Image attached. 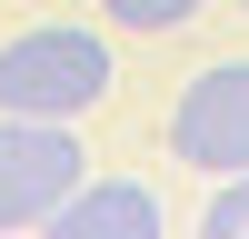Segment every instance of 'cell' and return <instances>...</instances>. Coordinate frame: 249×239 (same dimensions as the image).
<instances>
[{
    "label": "cell",
    "instance_id": "5",
    "mask_svg": "<svg viewBox=\"0 0 249 239\" xmlns=\"http://www.w3.org/2000/svg\"><path fill=\"white\" fill-rule=\"evenodd\" d=\"M199 239H249V170L210 179V199H199Z\"/></svg>",
    "mask_w": 249,
    "mask_h": 239
},
{
    "label": "cell",
    "instance_id": "2",
    "mask_svg": "<svg viewBox=\"0 0 249 239\" xmlns=\"http://www.w3.org/2000/svg\"><path fill=\"white\" fill-rule=\"evenodd\" d=\"M80 179H90V150H80L70 120L0 110V229H50L80 199Z\"/></svg>",
    "mask_w": 249,
    "mask_h": 239
},
{
    "label": "cell",
    "instance_id": "1",
    "mask_svg": "<svg viewBox=\"0 0 249 239\" xmlns=\"http://www.w3.org/2000/svg\"><path fill=\"white\" fill-rule=\"evenodd\" d=\"M110 40L100 30H70V20H40V30L0 40V110L20 120H90L110 100Z\"/></svg>",
    "mask_w": 249,
    "mask_h": 239
},
{
    "label": "cell",
    "instance_id": "4",
    "mask_svg": "<svg viewBox=\"0 0 249 239\" xmlns=\"http://www.w3.org/2000/svg\"><path fill=\"white\" fill-rule=\"evenodd\" d=\"M60 239H160L170 229V209H160L150 179H80V199L50 219Z\"/></svg>",
    "mask_w": 249,
    "mask_h": 239
},
{
    "label": "cell",
    "instance_id": "6",
    "mask_svg": "<svg viewBox=\"0 0 249 239\" xmlns=\"http://www.w3.org/2000/svg\"><path fill=\"white\" fill-rule=\"evenodd\" d=\"M100 10H110L120 30H150V40H160V30H190L210 0H100Z\"/></svg>",
    "mask_w": 249,
    "mask_h": 239
},
{
    "label": "cell",
    "instance_id": "3",
    "mask_svg": "<svg viewBox=\"0 0 249 239\" xmlns=\"http://www.w3.org/2000/svg\"><path fill=\"white\" fill-rule=\"evenodd\" d=\"M170 150L190 159V170H210V179L249 170V60H210L199 80H179V100H170Z\"/></svg>",
    "mask_w": 249,
    "mask_h": 239
},
{
    "label": "cell",
    "instance_id": "7",
    "mask_svg": "<svg viewBox=\"0 0 249 239\" xmlns=\"http://www.w3.org/2000/svg\"><path fill=\"white\" fill-rule=\"evenodd\" d=\"M239 10H249V0H239Z\"/></svg>",
    "mask_w": 249,
    "mask_h": 239
}]
</instances>
